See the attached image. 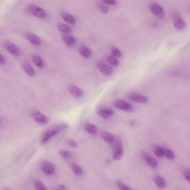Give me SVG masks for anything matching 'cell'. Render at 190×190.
<instances>
[{
  "label": "cell",
  "instance_id": "28",
  "mask_svg": "<svg viewBox=\"0 0 190 190\" xmlns=\"http://www.w3.org/2000/svg\"><path fill=\"white\" fill-rule=\"evenodd\" d=\"M99 10L102 13L106 14H107L109 12V7L105 3L100 2L98 4Z\"/></svg>",
  "mask_w": 190,
  "mask_h": 190
},
{
  "label": "cell",
  "instance_id": "29",
  "mask_svg": "<svg viewBox=\"0 0 190 190\" xmlns=\"http://www.w3.org/2000/svg\"><path fill=\"white\" fill-rule=\"evenodd\" d=\"M153 151L154 154L157 157H161L164 155L163 148L158 145H156L154 147Z\"/></svg>",
  "mask_w": 190,
  "mask_h": 190
},
{
  "label": "cell",
  "instance_id": "19",
  "mask_svg": "<svg viewBox=\"0 0 190 190\" xmlns=\"http://www.w3.org/2000/svg\"><path fill=\"white\" fill-rule=\"evenodd\" d=\"M79 52L82 56L86 58H89L91 56V50L86 46H81L79 49Z\"/></svg>",
  "mask_w": 190,
  "mask_h": 190
},
{
  "label": "cell",
  "instance_id": "2",
  "mask_svg": "<svg viewBox=\"0 0 190 190\" xmlns=\"http://www.w3.org/2000/svg\"><path fill=\"white\" fill-rule=\"evenodd\" d=\"M26 10L30 14L40 18H45L47 17V14L43 9L35 4H28Z\"/></svg>",
  "mask_w": 190,
  "mask_h": 190
},
{
  "label": "cell",
  "instance_id": "8",
  "mask_svg": "<svg viewBox=\"0 0 190 190\" xmlns=\"http://www.w3.org/2000/svg\"><path fill=\"white\" fill-rule=\"evenodd\" d=\"M173 20L175 27L177 29L182 30L185 27V22L184 19L179 14H176L173 15Z\"/></svg>",
  "mask_w": 190,
  "mask_h": 190
},
{
  "label": "cell",
  "instance_id": "24",
  "mask_svg": "<svg viewBox=\"0 0 190 190\" xmlns=\"http://www.w3.org/2000/svg\"><path fill=\"white\" fill-rule=\"evenodd\" d=\"M58 28L59 31L62 33L67 34L71 33L72 32V29L71 28L65 24H61L58 25Z\"/></svg>",
  "mask_w": 190,
  "mask_h": 190
},
{
  "label": "cell",
  "instance_id": "37",
  "mask_svg": "<svg viewBox=\"0 0 190 190\" xmlns=\"http://www.w3.org/2000/svg\"><path fill=\"white\" fill-rule=\"evenodd\" d=\"M6 63V60L2 55L0 54V64L4 65Z\"/></svg>",
  "mask_w": 190,
  "mask_h": 190
},
{
  "label": "cell",
  "instance_id": "22",
  "mask_svg": "<svg viewBox=\"0 0 190 190\" xmlns=\"http://www.w3.org/2000/svg\"><path fill=\"white\" fill-rule=\"evenodd\" d=\"M102 137L103 139L107 142L112 143L114 141V138L113 136L109 132H107V131L103 132Z\"/></svg>",
  "mask_w": 190,
  "mask_h": 190
},
{
  "label": "cell",
  "instance_id": "4",
  "mask_svg": "<svg viewBox=\"0 0 190 190\" xmlns=\"http://www.w3.org/2000/svg\"><path fill=\"white\" fill-rule=\"evenodd\" d=\"M114 105L115 107L122 111H130L133 110V107L130 104L122 100H118L115 101Z\"/></svg>",
  "mask_w": 190,
  "mask_h": 190
},
{
  "label": "cell",
  "instance_id": "27",
  "mask_svg": "<svg viewBox=\"0 0 190 190\" xmlns=\"http://www.w3.org/2000/svg\"><path fill=\"white\" fill-rule=\"evenodd\" d=\"M72 168L73 172L76 175L80 176L82 174V169L79 165L76 163H72Z\"/></svg>",
  "mask_w": 190,
  "mask_h": 190
},
{
  "label": "cell",
  "instance_id": "33",
  "mask_svg": "<svg viewBox=\"0 0 190 190\" xmlns=\"http://www.w3.org/2000/svg\"><path fill=\"white\" fill-rule=\"evenodd\" d=\"M59 153L62 157L65 159H70L72 157V155L70 153L66 150H60Z\"/></svg>",
  "mask_w": 190,
  "mask_h": 190
},
{
  "label": "cell",
  "instance_id": "10",
  "mask_svg": "<svg viewBox=\"0 0 190 190\" xmlns=\"http://www.w3.org/2000/svg\"><path fill=\"white\" fill-rule=\"evenodd\" d=\"M25 36L33 45L36 46H39L41 45L40 39L36 35L31 33H26L25 34Z\"/></svg>",
  "mask_w": 190,
  "mask_h": 190
},
{
  "label": "cell",
  "instance_id": "21",
  "mask_svg": "<svg viewBox=\"0 0 190 190\" xmlns=\"http://www.w3.org/2000/svg\"><path fill=\"white\" fill-rule=\"evenodd\" d=\"M62 18L65 22L70 24H75L76 20L73 16L71 14L65 12H64L62 14Z\"/></svg>",
  "mask_w": 190,
  "mask_h": 190
},
{
  "label": "cell",
  "instance_id": "20",
  "mask_svg": "<svg viewBox=\"0 0 190 190\" xmlns=\"http://www.w3.org/2000/svg\"><path fill=\"white\" fill-rule=\"evenodd\" d=\"M154 181L156 185L161 189H163L166 186L165 179L159 175H156L154 177Z\"/></svg>",
  "mask_w": 190,
  "mask_h": 190
},
{
  "label": "cell",
  "instance_id": "9",
  "mask_svg": "<svg viewBox=\"0 0 190 190\" xmlns=\"http://www.w3.org/2000/svg\"><path fill=\"white\" fill-rule=\"evenodd\" d=\"M5 46L7 51L13 56H17L20 54L19 48L12 42L6 41L5 42Z\"/></svg>",
  "mask_w": 190,
  "mask_h": 190
},
{
  "label": "cell",
  "instance_id": "40",
  "mask_svg": "<svg viewBox=\"0 0 190 190\" xmlns=\"http://www.w3.org/2000/svg\"><path fill=\"white\" fill-rule=\"evenodd\" d=\"M0 123H1V120H0Z\"/></svg>",
  "mask_w": 190,
  "mask_h": 190
},
{
  "label": "cell",
  "instance_id": "30",
  "mask_svg": "<svg viewBox=\"0 0 190 190\" xmlns=\"http://www.w3.org/2000/svg\"><path fill=\"white\" fill-rule=\"evenodd\" d=\"M34 185L37 190H47L45 186L40 181L35 180L34 182Z\"/></svg>",
  "mask_w": 190,
  "mask_h": 190
},
{
  "label": "cell",
  "instance_id": "25",
  "mask_svg": "<svg viewBox=\"0 0 190 190\" xmlns=\"http://www.w3.org/2000/svg\"><path fill=\"white\" fill-rule=\"evenodd\" d=\"M107 60L110 64L113 67H118L119 65V62L118 60L113 56H108Z\"/></svg>",
  "mask_w": 190,
  "mask_h": 190
},
{
  "label": "cell",
  "instance_id": "6",
  "mask_svg": "<svg viewBox=\"0 0 190 190\" xmlns=\"http://www.w3.org/2000/svg\"><path fill=\"white\" fill-rule=\"evenodd\" d=\"M124 154V149L121 143L118 142L115 145L113 158L115 161H119L122 159Z\"/></svg>",
  "mask_w": 190,
  "mask_h": 190
},
{
  "label": "cell",
  "instance_id": "32",
  "mask_svg": "<svg viewBox=\"0 0 190 190\" xmlns=\"http://www.w3.org/2000/svg\"><path fill=\"white\" fill-rule=\"evenodd\" d=\"M117 185L120 190H132L128 186L120 181L117 182Z\"/></svg>",
  "mask_w": 190,
  "mask_h": 190
},
{
  "label": "cell",
  "instance_id": "36",
  "mask_svg": "<svg viewBox=\"0 0 190 190\" xmlns=\"http://www.w3.org/2000/svg\"><path fill=\"white\" fill-rule=\"evenodd\" d=\"M184 177L186 180L190 182V170L189 169H187L184 172Z\"/></svg>",
  "mask_w": 190,
  "mask_h": 190
},
{
  "label": "cell",
  "instance_id": "38",
  "mask_svg": "<svg viewBox=\"0 0 190 190\" xmlns=\"http://www.w3.org/2000/svg\"><path fill=\"white\" fill-rule=\"evenodd\" d=\"M2 190H12L10 188L8 187H5L2 188Z\"/></svg>",
  "mask_w": 190,
  "mask_h": 190
},
{
  "label": "cell",
  "instance_id": "35",
  "mask_svg": "<svg viewBox=\"0 0 190 190\" xmlns=\"http://www.w3.org/2000/svg\"><path fill=\"white\" fill-rule=\"evenodd\" d=\"M103 2L107 5H115L116 4V2L114 0H106L103 1Z\"/></svg>",
  "mask_w": 190,
  "mask_h": 190
},
{
  "label": "cell",
  "instance_id": "7",
  "mask_svg": "<svg viewBox=\"0 0 190 190\" xmlns=\"http://www.w3.org/2000/svg\"><path fill=\"white\" fill-rule=\"evenodd\" d=\"M128 98L131 102L145 103L148 101L147 98L144 95L137 93H131L128 96Z\"/></svg>",
  "mask_w": 190,
  "mask_h": 190
},
{
  "label": "cell",
  "instance_id": "16",
  "mask_svg": "<svg viewBox=\"0 0 190 190\" xmlns=\"http://www.w3.org/2000/svg\"><path fill=\"white\" fill-rule=\"evenodd\" d=\"M98 115L104 118H110L113 114L114 111L113 110L109 108H104V109L99 110L97 112Z\"/></svg>",
  "mask_w": 190,
  "mask_h": 190
},
{
  "label": "cell",
  "instance_id": "12",
  "mask_svg": "<svg viewBox=\"0 0 190 190\" xmlns=\"http://www.w3.org/2000/svg\"><path fill=\"white\" fill-rule=\"evenodd\" d=\"M68 89L71 94L75 97H80L82 95V91L76 85L70 84L68 86Z\"/></svg>",
  "mask_w": 190,
  "mask_h": 190
},
{
  "label": "cell",
  "instance_id": "11",
  "mask_svg": "<svg viewBox=\"0 0 190 190\" xmlns=\"http://www.w3.org/2000/svg\"><path fill=\"white\" fill-rule=\"evenodd\" d=\"M32 116L33 119L39 123L44 125L47 123V118L40 111H33L32 113Z\"/></svg>",
  "mask_w": 190,
  "mask_h": 190
},
{
  "label": "cell",
  "instance_id": "13",
  "mask_svg": "<svg viewBox=\"0 0 190 190\" xmlns=\"http://www.w3.org/2000/svg\"><path fill=\"white\" fill-rule=\"evenodd\" d=\"M151 12L154 15L157 16H161L163 13V9L160 5L157 3H152L150 6Z\"/></svg>",
  "mask_w": 190,
  "mask_h": 190
},
{
  "label": "cell",
  "instance_id": "26",
  "mask_svg": "<svg viewBox=\"0 0 190 190\" xmlns=\"http://www.w3.org/2000/svg\"><path fill=\"white\" fill-rule=\"evenodd\" d=\"M163 153L164 155L168 159L172 160L175 157V154L168 147H165L163 148Z\"/></svg>",
  "mask_w": 190,
  "mask_h": 190
},
{
  "label": "cell",
  "instance_id": "5",
  "mask_svg": "<svg viewBox=\"0 0 190 190\" xmlns=\"http://www.w3.org/2000/svg\"><path fill=\"white\" fill-rule=\"evenodd\" d=\"M97 66L99 70L103 74L107 76L111 75L113 72V70L111 67L105 63L104 62L100 61L97 62Z\"/></svg>",
  "mask_w": 190,
  "mask_h": 190
},
{
  "label": "cell",
  "instance_id": "23",
  "mask_svg": "<svg viewBox=\"0 0 190 190\" xmlns=\"http://www.w3.org/2000/svg\"><path fill=\"white\" fill-rule=\"evenodd\" d=\"M85 129L90 134H95L97 133V127L95 126L90 123L86 124L85 125Z\"/></svg>",
  "mask_w": 190,
  "mask_h": 190
},
{
  "label": "cell",
  "instance_id": "14",
  "mask_svg": "<svg viewBox=\"0 0 190 190\" xmlns=\"http://www.w3.org/2000/svg\"><path fill=\"white\" fill-rule=\"evenodd\" d=\"M22 66L25 72L28 76L33 77L35 75L36 73L35 71L29 62L26 61H24L23 63Z\"/></svg>",
  "mask_w": 190,
  "mask_h": 190
},
{
  "label": "cell",
  "instance_id": "34",
  "mask_svg": "<svg viewBox=\"0 0 190 190\" xmlns=\"http://www.w3.org/2000/svg\"><path fill=\"white\" fill-rule=\"evenodd\" d=\"M66 142L67 144L72 147H77L78 146L77 143L72 138H68L67 139Z\"/></svg>",
  "mask_w": 190,
  "mask_h": 190
},
{
  "label": "cell",
  "instance_id": "17",
  "mask_svg": "<svg viewBox=\"0 0 190 190\" xmlns=\"http://www.w3.org/2000/svg\"><path fill=\"white\" fill-rule=\"evenodd\" d=\"M31 58L32 61L37 67L41 68H43L44 63L41 57L38 54H34L32 55Z\"/></svg>",
  "mask_w": 190,
  "mask_h": 190
},
{
  "label": "cell",
  "instance_id": "3",
  "mask_svg": "<svg viewBox=\"0 0 190 190\" xmlns=\"http://www.w3.org/2000/svg\"><path fill=\"white\" fill-rule=\"evenodd\" d=\"M41 169L44 173L48 175H52L55 170L54 165L48 161H42L41 165Z\"/></svg>",
  "mask_w": 190,
  "mask_h": 190
},
{
  "label": "cell",
  "instance_id": "39",
  "mask_svg": "<svg viewBox=\"0 0 190 190\" xmlns=\"http://www.w3.org/2000/svg\"><path fill=\"white\" fill-rule=\"evenodd\" d=\"M61 190V189H57V190Z\"/></svg>",
  "mask_w": 190,
  "mask_h": 190
},
{
  "label": "cell",
  "instance_id": "18",
  "mask_svg": "<svg viewBox=\"0 0 190 190\" xmlns=\"http://www.w3.org/2000/svg\"><path fill=\"white\" fill-rule=\"evenodd\" d=\"M63 39L66 45L69 47H72L76 43V38L70 35L66 34L64 35Z\"/></svg>",
  "mask_w": 190,
  "mask_h": 190
},
{
  "label": "cell",
  "instance_id": "1",
  "mask_svg": "<svg viewBox=\"0 0 190 190\" xmlns=\"http://www.w3.org/2000/svg\"><path fill=\"white\" fill-rule=\"evenodd\" d=\"M68 127L66 124L56 125L46 130L42 135L41 139V143L44 145L51 138L56 136L58 133L64 130Z\"/></svg>",
  "mask_w": 190,
  "mask_h": 190
},
{
  "label": "cell",
  "instance_id": "31",
  "mask_svg": "<svg viewBox=\"0 0 190 190\" xmlns=\"http://www.w3.org/2000/svg\"><path fill=\"white\" fill-rule=\"evenodd\" d=\"M111 53L113 56L117 58H120L122 56V53L119 49L115 47L112 48Z\"/></svg>",
  "mask_w": 190,
  "mask_h": 190
},
{
  "label": "cell",
  "instance_id": "15",
  "mask_svg": "<svg viewBox=\"0 0 190 190\" xmlns=\"http://www.w3.org/2000/svg\"><path fill=\"white\" fill-rule=\"evenodd\" d=\"M143 156L144 159L149 166L153 168L157 167V162L153 157L146 153H144Z\"/></svg>",
  "mask_w": 190,
  "mask_h": 190
}]
</instances>
